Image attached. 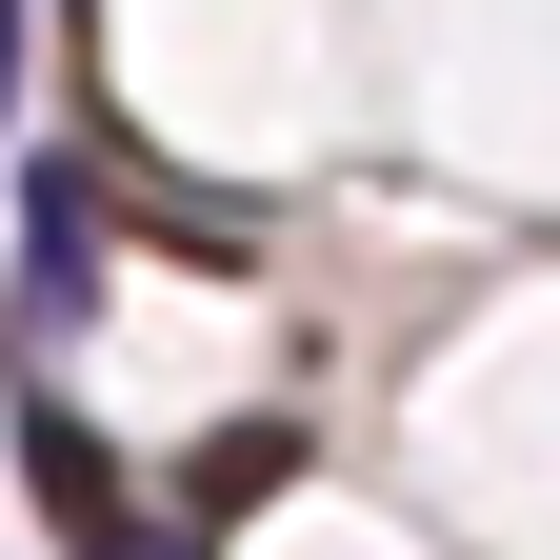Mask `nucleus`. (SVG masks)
Listing matches in <instances>:
<instances>
[{
	"mask_svg": "<svg viewBox=\"0 0 560 560\" xmlns=\"http://www.w3.org/2000/svg\"><path fill=\"white\" fill-rule=\"evenodd\" d=\"M21 200H40V241H21V340H81V320H101V161L60 140V161H21Z\"/></svg>",
	"mask_w": 560,
	"mask_h": 560,
	"instance_id": "f257e3e1",
	"label": "nucleus"
},
{
	"mask_svg": "<svg viewBox=\"0 0 560 560\" xmlns=\"http://www.w3.org/2000/svg\"><path fill=\"white\" fill-rule=\"evenodd\" d=\"M280 480H301V420H221V441L180 460V501H200V521H260Z\"/></svg>",
	"mask_w": 560,
	"mask_h": 560,
	"instance_id": "f03ea898",
	"label": "nucleus"
}]
</instances>
